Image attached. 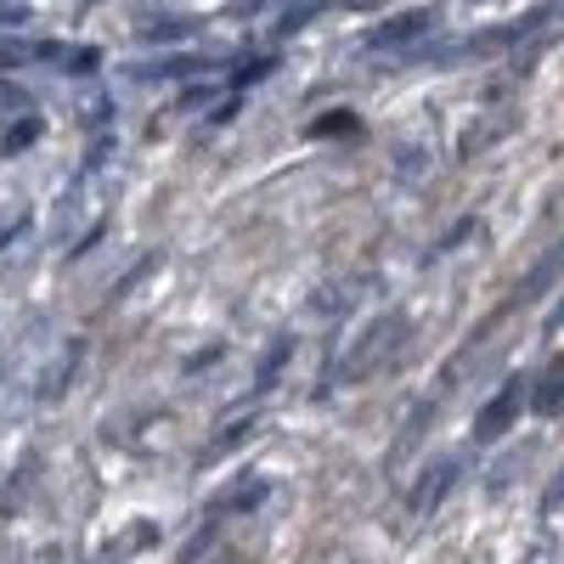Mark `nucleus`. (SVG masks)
Returning <instances> with one entry per match:
<instances>
[{
    "label": "nucleus",
    "instance_id": "9",
    "mask_svg": "<svg viewBox=\"0 0 564 564\" xmlns=\"http://www.w3.org/2000/svg\"><path fill=\"white\" fill-rule=\"evenodd\" d=\"M558 260H564V243H558Z\"/></svg>",
    "mask_w": 564,
    "mask_h": 564
},
{
    "label": "nucleus",
    "instance_id": "8",
    "mask_svg": "<svg viewBox=\"0 0 564 564\" xmlns=\"http://www.w3.org/2000/svg\"><path fill=\"white\" fill-rule=\"evenodd\" d=\"M34 135H40V119H29L23 130L12 124V135H7V153H18V148H23V141H34Z\"/></svg>",
    "mask_w": 564,
    "mask_h": 564
},
{
    "label": "nucleus",
    "instance_id": "7",
    "mask_svg": "<svg viewBox=\"0 0 564 564\" xmlns=\"http://www.w3.org/2000/svg\"><path fill=\"white\" fill-rule=\"evenodd\" d=\"M294 356V339H276L265 356H260V379H254V390H271L276 379H282V361Z\"/></svg>",
    "mask_w": 564,
    "mask_h": 564
},
{
    "label": "nucleus",
    "instance_id": "2",
    "mask_svg": "<svg viewBox=\"0 0 564 564\" xmlns=\"http://www.w3.org/2000/svg\"><path fill=\"white\" fill-rule=\"evenodd\" d=\"M531 401V390H525V379H508L486 406H480V417H475V441H502L508 430H513V417H520V406Z\"/></svg>",
    "mask_w": 564,
    "mask_h": 564
},
{
    "label": "nucleus",
    "instance_id": "6",
    "mask_svg": "<svg viewBox=\"0 0 564 564\" xmlns=\"http://www.w3.org/2000/svg\"><path fill=\"white\" fill-rule=\"evenodd\" d=\"M265 497V480H243V486H231V491H220L215 502H209V513H226V508H254Z\"/></svg>",
    "mask_w": 564,
    "mask_h": 564
},
{
    "label": "nucleus",
    "instance_id": "4",
    "mask_svg": "<svg viewBox=\"0 0 564 564\" xmlns=\"http://www.w3.org/2000/svg\"><path fill=\"white\" fill-rule=\"evenodd\" d=\"M531 406H536V412H558V406H564V361H553V367L542 372V384L531 390Z\"/></svg>",
    "mask_w": 564,
    "mask_h": 564
},
{
    "label": "nucleus",
    "instance_id": "3",
    "mask_svg": "<svg viewBox=\"0 0 564 564\" xmlns=\"http://www.w3.org/2000/svg\"><path fill=\"white\" fill-rule=\"evenodd\" d=\"M441 18L423 7V12H401V18H390L384 29H372L367 34V52H395V45H406V40H417V34H430Z\"/></svg>",
    "mask_w": 564,
    "mask_h": 564
},
{
    "label": "nucleus",
    "instance_id": "1",
    "mask_svg": "<svg viewBox=\"0 0 564 564\" xmlns=\"http://www.w3.org/2000/svg\"><path fill=\"white\" fill-rule=\"evenodd\" d=\"M401 339H406V316H401V311L379 316V322H372L367 334H361V345L334 367V379H339V384H350V379H367V372H379V367L401 350Z\"/></svg>",
    "mask_w": 564,
    "mask_h": 564
},
{
    "label": "nucleus",
    "instance_id": "5",
    "mask_svg": "<svg viewBox=\"0 0 564 564\" xmlns=\"http://www.w3.org/2000/svg\"><path fill=\"white\" fill-rule=\"evenodd\" d=\"M452 480H457V468H452V463H446V468H435V480H423V486L412 491V513H430V508L452 491Z\"/></svg>",
    "mask_w": 564,
    "mask_h": 564
}]
</instances>
